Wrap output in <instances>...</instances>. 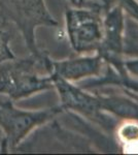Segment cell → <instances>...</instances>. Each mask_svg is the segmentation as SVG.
Segmentation results:
<instances>
[{
  "instance_id": "cell-1",
  "label": "cell",
  "mask_w": 138,
  "mask_h": 155,
  "mask_svg": "<svg viewBox=\"0 0 138 155\" xmlns=\"http://www.w3.org/2000/svg\"><path fill=\"white\" fill-rule=\"evenodd\" d=\"M51 56L44 51L40 56L29 54L23 58L7 60L0 64V95L14 102L40 92L54 89L49 74Z\"/></svg>"
},
{
  "instance_id": "cell-12",
  "label": "cell",
  "mask_w": 138,
  "mask_h": 155,
  "mask_svg": "<svg viewBox=\"0 0 138 155\" xmlns=\"http://www.w3.org/2000/svg\"><path fill=\"white\" fill-rule=\"evenodd\" d=\"M114 3L121 7L126 17L138 24V0H114Z\"/></svg>"
},
{
  "instance_id": "cell-6",
  "label": "cell",
  "mask_w": 138,
  "mask_h": 155,
  "mask_svg": "<svg viewBox=\"0 0 138 155\" xmlns=\"http://www.w3.org/2000/svg\"><path fill=\"white\" fill-rule=\"evenodd\" d=\"M126 15L117 4H114L102 17V39L97 54L106 65H110L120 74H125L124 36Z\"/></svg>"
},
{
  "instance_id": "cell-11",
  "label": "cell",
  "mask_w": 138,
  "mask_h": 155,
  "mask_svg": "<svg viewBox=\"0 0 138 155\" xmlns=\"http://www.w3.org/2000/svg\"><path fill=\"white\" fill-rule=\"evenodd\" d=\"M72 7L91 8L104 14L111 5H114V0H66Z\"/></svg>"
},
{
  "instance_id": "cell-13",
  "label": "cell",
  "mask_w": 138,
  "mask_h": 155,
  "mask_svg": "<svg viewBox=\"0 0 138 155\" xmlns=\"http://www.w3.org/2000/svg\"><path fill=\"white\" fill-rule=\"evenodd\" d=\"M124 66L128 74L138 79V58H126Z\"/></svg>"
},
{
  "instance_id": "cell-4",
  "label": "cell",
  "mask_w": 138,
  "mask_h": 155,
  "mask_svg": "<svg viewBox=\"0 0 138 155\" xmlns=\"http://www.w3.org/2000/svg\"><path fill=\"white\" fill-rule=\"evenodd\" d=\"M102 12L91 8L70 6L65 9L67 39L76 55L97 53L102 39Z\"/></svg>"
},
{
  "instance_id": "cell-10",
  "label": "cell",
  "mask_w": 138,
  "mask_h": 155,
  "mask_svg": "<svg viewBox=\"0 0 138 155\" xmlns=\"http://www.w3.org/2000/svg\"><path fill=\"white\" fill-rule=\"evenodd\" d=\"M11 25L0 17V64L17 57L11 47V42L14 38Z\"/></svg>"
},
{
  "instance_id": "cell-2",
  "label": "cell",
  "mask_w": 138,
  "mask_h": 155,
  "mask_svg": "<svg viewBox=\"0 0 138 155\" xmlns=\"http://www.w3.org/2000/svg\"><path fill=\"white\" fill-rule=\"evenodd\" d=\"M62 113L60 106L23 110L8 97L0 98V153L18 151L32 132L51 123Z\"/></svg>"
},
{
  "instance_id": "cell-9",
  "label": "cell",
  "mask_w": 138,
  "mask_h": 155,
  "mask_svg": "<svg viewBox=\"0 0 138 155\" xmlns=\"http://www.w3.org/2000/svg\"><path fill=\"white\" fill-rule=\"evenodd\" d=\"M125 58H138V24L126 17L124 36Z\"/></svg>"
},
{
  "instance_id": "cell-8",
  "label": "cell",
  "mask_w": 138,
  "mask_h": 155,
  "mask_svg": "<svg viewBox=\"0 0 138 155\" xmlns=\"http://www.w3.org/2000/svg\"><path fill=\"white\" fill-rule=\"evenodd\" d=\"M79 86L87 90L100 89L103 87H120L138 94L137 78L132 77L128 72L120 74L110 65H105L103 72L99 77L84 80L79 82Z\"/></svg>"
},
{
  "instance_id": "cell-7",
  "label": "cell",
  "mask_w": 138,
  "mask_h": 155,
  "mask_svg": "<svg viewBox=\"0 0 138 155\" xmlns=\"http://www.w3.org/2000/svg\"><path fill=\"white\" fill-rule=\"evenodd\" d=\"M104 61L97 53L90 55H77L76 57L55 60L51 58L49 72L72 83L97 78L103 72Z\"/></svg>"
},
{
  "instance_id": "cell-3",
  "label": "cell",
  "mask_w": 138,
  "mask_h": 155,
  "mask_svg": "<svg viewBox=\"0 0 138 155\" xmlns=\"http://www.w3.org/2000/svg\"><path fill=\"white\" fill-rule=\"evenodd\" d=\"M0 17L20 32L30 54L40 56L44 50L36 41V30L39 27H58L46 0H0Z\"/></svg>"
},
{
  "instance_id": "cell-5",
  "label": "cell",
  "mask_w": 138,
  "mask_h": 155,
  "mask_svg": "<svg viewBox=\"0 0 138 155\" xmlns=\"http://www.w3.org/2000/svg\"><path fill=\"white\" fill-rule=\"evenodd\" d=\"M52 79L54 89L57 90L59 95V106L63 112L81 115L102 126L106 124L112 126L114 119L107 120L104 116L105 113L101 111L97 92L84 89L79 85L57 76H52Z\"/></svg>"
}]
</instances>
